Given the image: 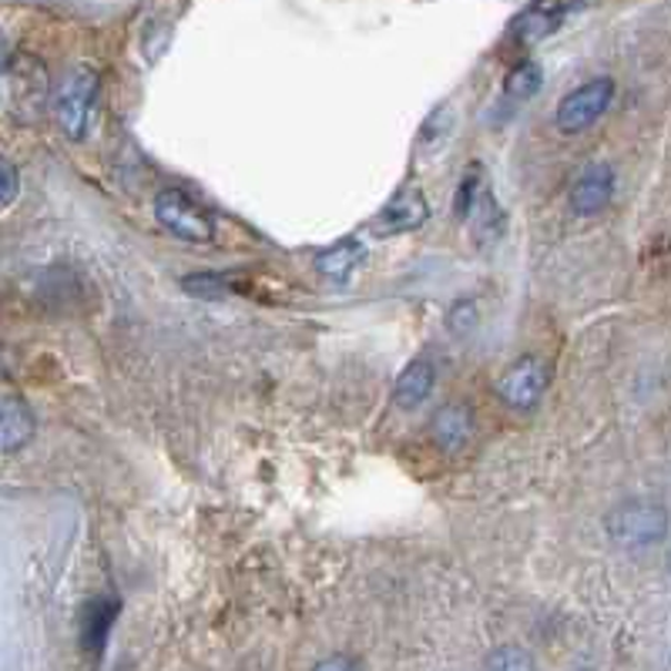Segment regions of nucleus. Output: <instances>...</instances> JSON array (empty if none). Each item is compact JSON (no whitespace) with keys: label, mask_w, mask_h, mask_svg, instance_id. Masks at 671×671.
<instances>
[{"label":"nucleus","mask_w":671,"mask_h":671,"mask_svg":"<svg viewBox=\"0 0 671 671\" xmlns=\"http://www.w3.org/2000/svg\"><path fill=\"white\" fill-rule=\"evenodd\" d=\"M604 531L621 548H648L668 534V511L654 500H624L608 514Z\"/></svg>","instance_id":"1"},{"label":"nucleus","mask_w":671,"mask_h":671,"mask_svg":"<svg viewBox=\"0 0 671 671\" xmlns=\"http://www.w3.org/2000/svg\"><path fill=\"white\" fill-rule=\"evenodd\" d=\"M94 98H98V74L88 64L71 68L61 81H58V94H54V114L61 131L71 141H81L88 134L91 124V111H94Z\"/></svg>","instance_id":"2"},{"label":"nucleus","mask_w":671,"mask_h":671,"mask_svg":"<svg viewBox=\"0 0 671 671\" xmlns=\"http://www.w3.org/2000/svg\"><path fill=\"white\" fill-rule=\"evenodd\" d=\"M548 387H551V370L534 353L518 357L508 370L497 377V397L511 410H521V413L534 410L544 400Z\"/></svg>","instance_id":"3"},{"label":"nucleus","mask_w":671,"mask_h":671,"mask_svg":"<svg viewBox=\"0 0 671 671\" xmlns=\"http://www.w3.org/2000/svg\"><path fill=\"white\" fill-rule=\"evenodd\" d=\"M611 101H614V81L611 78L584 81L581 88H574L571 94L561 98L554 124L561 134H578V131L591 128L611 108Z\"/></svg>","instance_id":"4"},{"label":"nucleus","mask_w":671,"mask_h":671,"mask_svg":"<svg viewBox=\"0 0 671 671\" xmlns=\"http://www.w3.org/2000/svg\"><path fill=\"white\" fill-rule=\"evenodd\" d=\"M154 219L186 242H199V246L216 242V222L189 196L176 189H168L154 199Z\"/></svg>","instance_id":"5"},{"label":"nucleus","mask_w":671,"mask_h":671,"mask_svg":"<svg viewBox=\"0 0 671 671\" xmlns=\"http://www.w3.org/2000/svg\"><path fill=\"white\" fill-rule=\"evenodd\" d=\"M453 212L463 219V222H480V236L487 239L490 229L487 222H493L500 229L503 222V212L497 209L493 196H490V186H487V172H480V164H470V172L463 176L460 189H457V199H453Z\"/></svg>","instance_id":"6"},{"label":"nucleus","mask_w":671,"mask_h":671,"mask_svg":"<svg viewBox=\"0 0 671 671\" xmlns=\"http://www.w3.org/2000/svg\"><path fill=\"white\" fill-rule=\"evenodd\" d=\"M427 219H430V206H427L423 192L413 189V186H407V189H400V192L380 209V216L370 222V229H373L380 239H387V236L417 232Z\"/></svg>","instance_id":"7"},{"label":"nucleus","mask_w":671,"mask_h":671,"mask_svg":"<svg viewBox=\"0 0 671 671\" xmlns=\"http://www.w3.org/2000/svg\"><path fill=\"white\" fill-rule=\"evenodd\" d=\"M611 196H614V168L608 161H591L574 179L568 206L574 216L588 219V216H598L601 209H608Z\"/></svg>","instance_id":"8"},{"label":"nucleus","mask_w":671,"mask_h":671,"mask_svg":"<svg viewBox=\"0 0 671 671\" xmlns=\"http://www.w3.org/2000/svg\"><path fill=\"white\" fill-rule=\"evenodd\" d=\"M578 11H581V4H531L511 24V38L518 44H538V41L551 38L558 28H564V21Z\"/></svg>","instance_id":"9"},{"label":"nucleus","mask_w":671,"mask_h":671,"mask_svg":"<svg viewBox=\"0 0 671 671\" xmlns=\"http://www.w3.org/2000/svg\"><path fill=\"white\" fill-rule=\"evenodd\" d=\"M430 433L443 453H460L473 437V410L467 403H443L430 420Z\"/></svg>","instance_id":"10"},{"label":"nucleus","mask_w":671,"mask_h":671,"mask_svg":"<svg viewBox=\"0 0 671 671\" xmlns=\"http://www.w3.org/2000/svg\"><path fill=\"white\" fill-rule=\"evenodd\" d=\"M118 611H121L118 598H104V594H101V598H91V601L81 608L78 634H81V648H84V651H91V654H101V651H104Z\"/></svg>","instance_id":"11"},{"label":"nucleus","mask_w":671,"mask_h":671,"mask_svg":"<svg viewBox=\"0 0 671 671\" xmlns=\"http://www.w3.org/2000/svg\"><path fill=\"white\" fill-rule=\"evenodd\" d=\"M38 420L31 413L28 403H21L18 397H8L4 407H0V450L8 457H14L21 447H28L34 440Z\"/></svg>","instance_id":"12"},{"label":"nucleus","mask_w":671,"mask_h":671,"mask_svg":"<svg viewBox=\"0 0 671 671\" xmlns=\"http://www.w3.org/2000/svg\"><path fill=\"white\" fill-rule=\"evenodd\" d=\"M437 387V370L430 360H413L407 363V370L397 377V387H393V403L400 410H417Z\"/></svg>","instance_id":"13"},{"label":"nucleus","mask_w":671,"mask_h":671,"mask_svg":"<svg viewBox=\"0 0 671 671\" xmlns=\"http://www.w3.org/2000/svg\"><path fill=\"white\" fill-rule=\"evenodd\" d=\"M363 259H367V246L360 239H340L336 246H329L326 252H319L316 269H319V276H326L332 282H347L360 269Z\"/></svg>","instance_id":"14"},{"label":"nucleus","mask_w":671,"mask_h":671,"mask_svg":"<svg viewBox=\"0 0 671 671\" xmlns=\"http://www.w3.org/2000/svg\"><path fill=\"white\" fill-rule=\"evenodd\" d=\"M541 84H544V68L538 61H521L518 68H511L508 78H503V98L528 101L541 91Z\"/></svg>","instance_id":"15"},{"label":"nucleus","mask_w":671,"mask_h":671,"mask_svg":"<svg viewBox=\"0 0 671 671\" xmlns=\"http://www.w3.org/2000/svg\"><path fill=\"white\" fill-rule=\"evenodd\" d=\"M483 671H538V664H534V658L524 648L503 644V648H493L487 654Z\"/></svg>","instance_id":"16"},{"label":"nucleus","mask_w":671,"mask_h":671,"mask_svg":"<svg viewBox=\"0 0 671 671\" xmlns=\"http://www.w3.org/2000/svg\"><path fill=\"white\" fill-rule=\"evenodd\" d=\"M182 289L186 292H192L196 299H222V296H229V276H222V272H199V276H189V279H182Z\"/></svg>","instance_id":"17"},{"label":"nucleus","mask_w":671,"mask_h":671,"mask_svg":"<svg viewBox=\"0 0 671 671\" xmlns=\"http://www.w3.org/2000/svg\"><path fill=\"white\" fill-rule=\"evenodd\" d=\"M0 179H4V186H0V209H11L18 192H21V179H18L14 161H0Z\"/></svg>","instance_id":"18"},{"label":"nucleus","mask_w":671,"mask_h":671,"mask_svg":"<svg viewBox=\"0 0 671 671\" xmlns=\"http://www.w3.org/2000/svg\"><path fill=\"white\" fill-rule=\"evenodd\" d=\"M453 131V121H450V111L440 108L427 124H423V141H443L447 134Z\"/></svg>","instance_id":"19"},{"label":"nucleus","mask_w":671,"mask_h":671,"mask_svg":"<svg viewBox=\"0 0 671 671\" xmlns=\"http://www.w3.org/2000/svg\"><path fill=\"white\" fill-rule=\"evenodd\" d=\"M312 671H363V664L357 658H350V654H329Z\"/></svg>","instance_id":"20"},{"label":"nucleus","mask_w":671,"mask_h":671,"mask_svg":"<svg viewBox=\"0 0 671 671\" xmlns=\"http://www.w3.org/2000/svg\"><path fill=\"white\" fill-rule=\"evenodd\" d=\"M668 561H671V558H668Z\"/></svg>","instance_id":"21"}]
</instances>
